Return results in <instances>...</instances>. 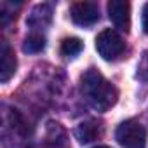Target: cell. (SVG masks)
<instances>
[{
    "label": "cell",
    "mask_w": 148,
    "mask_h": 148,
    "mask_svg": "<svg viewBox=\"0 0 148 148\" xmlns=\"http://www.w3.org/2000/svg\"><path fill=\"white\" fill-rule=\"evenodd\" d=\"M80 91L86 101L98 112H106L117 103L119 91L96 68H89L80 77Z\"/></svg>",
    "instance_id": "6da1fadb"
},
{
    "label": "cell",
    "mask_w": 148,
    "mask_h": 148,
    "mask_svg": "<svg viewBox=\"0 0 148 148\" xmlns=\"http://www.w3.org/2000/svg\"><path fill=\"white\" fill-rule=\"evenodd\" d=\"M115 138L124 148H146L148 134L143 124H139L134 119H129L117 127Z\"/></svg>",
    "instance_id": "7a4b0ae2"
},
{
    "label": "cell",
    "mask_w": 148,
    "mask_h": 148,
    "mask_svg": "<svg viewBox=\"0 0 148 148\" xmlns=\"http://www.w3.org/2000/svg\"><path fill=\"white\" fill-rule=\"evenodd\" d=\"M96 51L103 59L115 61L125 52V42L115 30L106 28L96 37Z\"/></svg>",
    "instance_id": "3957f363"
},
{
    "label": "cell",
    "mask_w": 148,
    "mask_h": 148,
    "mask_svg": "<svg viewBox=\"0 0 148 148\" xmlns=\"http://www.w3.org/2000/svg\"><path fill=\"white\" fill-rule=\"evenodd\" d=\"M70 16L79 26H92L99 21V7L94 2H75L70 7Z\"/></svg>",
    "instance_id": "277c9868"
},
{
    "label": "cell",
    "mask_w": 148,
    "mask_h": 148,
    "mask_svg": "<svg viewBox=\"0 0 148 148\" xmlns=\"http://www.w3.org/2000/svg\"><path fill=\"white\" fill-rule=\"evenodd\" d=\"M108 16L112 19V23L115 25V28H119L120 32H129L131 26V5L129 2L124 0H112L108 2Z\"/></svg>",
    "instance_id": "5b68a950"
},
{
    "label": "cell",
    "mask_w": 148,
    "mask_h": 148,
    "mask_svg": "<svg viewBox=\"0 0 148 148\" xmlns=\"http://www.w3.org/2000/svg\"><path fill=\"white\" fill-rule=\"evenodd\" d=\"M26 148H70L68 145V136L64 132V129L61 127V124L58 122H49L47 124V131H45V139L42 145H30Z\"/></svg>",
    "instance_id": "8992f818"
},
{
    "label": "cell",
    "mask_w": 148,
    "mask_h": 148,
    "mask_svg": "<svg viewBox=\"0 0 148 148\" xmlns=\"http://www.w3.org/2000/svg\"><path fill=\"white\" fill-rule=\"evenodd\" d=\"M16 54L12 51V47L7 44V40L0 42V82H7L14 73H16Z\"/></svg>",
    "instance_id": "52a82bcc"
},
{
    "label": "cell",
    "mask_w": 148,
    "mask_h": 148,
    "mask_svg": "<svg viewBox=\"0 0 148 148\" xmlns=\"http://www.w3.org/2000/svg\"><path fill=\"white\" fill-rule=\"evenodd\" d=\"M52 21V9L51 5L47 4H38L32 9L28 19H26V25L33 30H44L51 25Z\"/></svg>",
    "instance_id": "ba28073f"
},
{
    "label": "cell",
    "mask_w": 148,
    "mask_h": 148,
    "mask_svg": "<svg viewBox=\"0 0 148 148\" xmlns=\"http://www.w3.org/2000/svg\"><path fill=\"white\" fill-rule=\"evenodd\" d=\"M73 134H75V138L79 139V143L84 145V143H91V141L98 139L103 134V127L96 120H86V122H82V124H79L75 127Z\"/></svg>",
    "instance_id": "9c48e42d"
},
{
    "label": "cell",
    "mask_w": 148,
    "mask_h": 148,
    "mask_svg": "<svg viewBox=\"0 0 148 148\" xmlns=\"http://www.w3.org/2000/svg\"><path fill=\"white\" fill-rule=\"evenodd\" d=\"M44 47H45V37L38 32H33L32 35H28L25 38V44H23V51L30 52V54L40 52V51H44Z\"/></svg>",
    "instance_id": "30bf717a"
},
{
    "label": "cell",
    "mask_w": 148,
    "mask_h": 148,
    "mask_svg": "<svg viewBox=\"0 0 148 148\" xmlns=\"http://www.w3.org/2000/svg\"><path fill=\"white\" fill-rule=\"evenodd\" d=\"M82 49H84V44H82V40L77 38V37H70V38H64V40L61 42V52H63L64 56H68V58L79 56V54L82 52Z\"/></svg>",
    "instance_id": "8fae6325"
},
{
    "label": "cell",
    "mask_w": 148,
    "mask_h": 148,
    "mask_svg": "<svg viewBox=\"0 0 148 148\" xmlns=\"http://www.w3.org/2000/svg\"><path fill=\"white\" fill-rule=\"evenodd\" d=\"M139 73H141V77L145 80H148V51L145 52V56H143V59L139 63Z\"/></svg>",
    "instance_id": "7c38bea8"
},
{
    "label": "cell",
    "mask_w": 148,
    "mask_h": 148,
    "mask_svg": "<svg viewBox=\"0 0 148 148\" xmlns=\"http://www.w3.org/2000/svg\"><path fill=\"white\" fill-rule=\"evenodd\" d=\"M141 21H143V30H145V33L148 35V4H145V7H143Z\"/></svg>",
    "instance_id": "4fadbf2b"
},
{
    "label": "cell",
    "mask_w": 148,
    "mask_h": 148,
    "mask_svg": "<svg viewBox=\"0 0 148 148\" xmlns=\"http://www.w3.org/2000/svg\"><path fill=\"white\" fill-rule=\"evenodd\" d=\"M94 148H110V146H105V145H99V146H94Z\"/></svg>",
    "instance_id": "5bb4252c"
}]
</instances>
